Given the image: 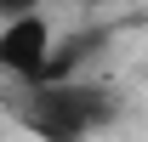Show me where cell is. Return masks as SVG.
<instances>
[{"label":"cell","instance_id":"7a4b0ae2","mask_svg":"<svg viewBox=\"0 0 148 142\" xmlns=\"http://www.w3.org/2000/svg\"><path fill=\"white\" fill-rule=\"evenodd\" d=\"M46 57H51V29L34 12L12 17V29L0 34V68H12L17 80H40L46 74Z\"/></svg>","mask_w":148,"mask_h":142},{"label":"cell","instance_id":"3957f363","mask_svg":"<svg viewBox=\"0 0 148 142\" xmlns=\"http://www.w3.org/2000/svg\"><path fill=\"white\" fill-rule=\"evenodd\" d=\"M23 12H34V0H0V17H23Z\"/></svg>","mask_w":148,"mask_h":142},{"label":"cell","instance_id":"6da1fadb","mask_svg":"<svg viewBox=\"0 0 148 142\" xmlns=\"http://www.w3.org/2000/svg\"><path fill=\"white\" fill-rule=\"evenodd\" d=\"M108 119V91L86 80H40V91L23 102V125L46 142H86Z\"/></svg>","mask_w":148,"mask_h":142}]
</instances>
